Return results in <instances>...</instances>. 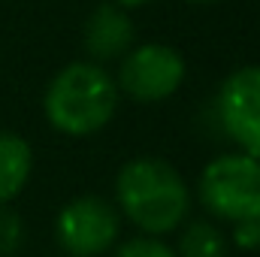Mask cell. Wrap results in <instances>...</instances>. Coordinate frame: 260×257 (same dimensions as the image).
<instances>
[{
    "label": "cell",
    "instance_id": "obj_1",
    "mask_svg": "<svg viewBox=\"0 0 260 257\" xmlns=\"http://www.w3.org/2000/svg\"><path fill=\"white\" fill-rule=\"evenodd\" d=\"M115 203L139 233L167 236L188 221L191 191L164 157H133L115 176Z\"/></svg>",
    "mask_w": 260,
    "mask_h": 257
},
{
    "label": "cell",
    "instance_id": "obj_2",
    "mask_svg": "<svg viewBox=\"0 0 260 257\" xmlns=\"http://www.w3.org/2000/svg\"><path fill=\"white\" fill-rule=\"evenodd\" d=\"M118 85L106 64L73 61L58 70L43 94L46 121L64 136H91L118 112Z\"/></svg>",
    "mask_w": 260,
    "mask_h": 257
},
{
    "label": "cell",
    "instance_id": "obj_3",
    "mask_svg": "<svg viewBox=\"0 0 260 257\" xmlns=\"http://www.w3.org/2000/svg\"><path fill=\"white\" fill-rule=\"evenodd\" d=\"M197 197L212 218L227 224L260 215V157L245 151L212 157L200 173Z\"/></svg>",
    "mask_w": 260,
    "mask_h": 257
},
{
    "label": "cell",
    "instance_id": "obj_4",
    "mask_svg": "<svg viewBox=\"0 0 260 257\" xmlns=\"http://www.w3.org/2000/svg\"><path fill=\"white\" fill-rule=\"evenodd\" d=\"M121 212L100 194L73 197L55 218V239L67 257H100L115 248Z\"/></svg>",
    "mask_w": 260,
    "mask_h": 257
},
{
    "label": "cell",
    "instance_id": "obj_5",
    "mask_svg": "<svg viewBox=\"0 0 260 257\" xmlns=\"http://www.w3.org/2000/svg\"><path fill=\"white\" fill-rule=\"evenodd\" d=\"M118 61L121 67H118L115 85L121 94H127L136 103H160L173 97L182 88L185 73H188L182 52L167 43L130 46Z\"/></svg>",
    "mask_w": 260,
    "mask_h": 257
},
{
    "label": "cell",
    "instance_id": "obj_6",
    "mask_svg": "<svg viewBox=\"0 0 260 257\" xmlns=\"http://www.w3.org/2000/svg\"><path fill=\"white\" fill-rule=\"evenodd\" d=\"M218 124L239 151L260 157V64L233 70L215 97Z\"/></svg>",
    "mask_w": 260,
    "mask_h": 257
},
{
    "label": "cell",
    "instance_id": "obj_7",
    "mask_svg": "<svg viewBox=\"0 0 260 257\" xmlns=\"http://www.w3.org/2000/svg\"><path fill=\"white\" fill-rule=\"evenodd\" d=\"M133 40H136L133 18L127 9H121L115 3H100L82 27V43H85L91 61H97V64L118 61L133 46Z\"/></svg>",
    "mask_w": 260,
    "mask_h": 257
},
{
    "label": "cell",
    "instance_id": "obj_8",
    "mask_svg": "<svg viewBox=\"0 0 260 257\" xmlns=\"http://www.w3.org/2000/svg\"><path fill=\"white\" fill-rule=\"evenodd\" d=\"M34 173V151L24 136L0 130V206L12 203L27 188Z\"/></svg>",
    "mask_w": 260,
    "mask_h": 257
},
{
    "label": "cell",
    "instance_id": "obj_9",
    "mask_svg": "<svg viewBox=\"0 0 260 257\" xmlns=\"http://www.w3.org/2000/svg\"><path fill=\"white\" fill-rule=\"evenodd\" d=\"M176 257H230V239L215 221L194 218L182 224Z\"/></svg>",
    "mask_w": 260,
    "mask_h": 257
},
{
    "label": "cell",
    "instance_id": "obj_10",
    "mask_svg": "<svg viewBox=\"0 0 260 257\" xmlns=\"http://www.w3.org/2000/svg\"><path fill=\"white\" fill-rule=\"evenodd\" d=\"M21 245H24V221L6 203V206H0V257L18 254Z\"/></svg>",
    "mask_w": 260,
    "mask_h": 257
},
{
    "label": "cell",
    "instance_id": "obj_11",
    "mask_svg": "<svg viewBox=\"0 0 260 257\" xmlns=\"http://www.w3.org/2000/svg\"><path fill=\"white\" fill-rule=\"evenodd\" d=\"M112 257H176V248L167 245L160 236H133V239H124L121 245H115V254Z\"/></svg>",
    "mask_w": 260,
    "mask_h": 257
},
{
    "label": "cell",
    "instance_id": "obj_12",
    "mask_svg": "<svg viewBox=\"0 0 260 257\" xmlns=\"http://www.w3.org/2000/svg\"><path fill=\"white\" fill-rule=\"evenodd\" d=\"M233 245L242 251H260V215L233 224Z\"/></svg>",
    "mask_w": 260,
    "mask_h": 257
},
{
    "label": "cell",
    "instance_id": "obj_13",
    "mask_svg": "<svg viewBox=\"0 0 260 257\" xmlns=\"http://www.w3.org/2000/svg\"><path fill=\"white\" fill-rule=\"evenodd\" d=\"M109 3H115V6H121V9H139V6H145V3H151V0H109Z\"/></svg>",
    "mask_w": 260,
    "mask_h": 257
},
{
    "label": "cell",
    "instance_id": "obj_14",
    "mask_svg": "<svg viewBox=\"0 0 260 257\" xmlns=\"http://www.w3.org/2000/svg\"><path fill=\"white\" fill-rule=\"evenodd\" d=\"M188 3H221V0H188Z\"/></svg>",
    "mask_w": 260,
    "mask_h": 257
}]
</instances>
